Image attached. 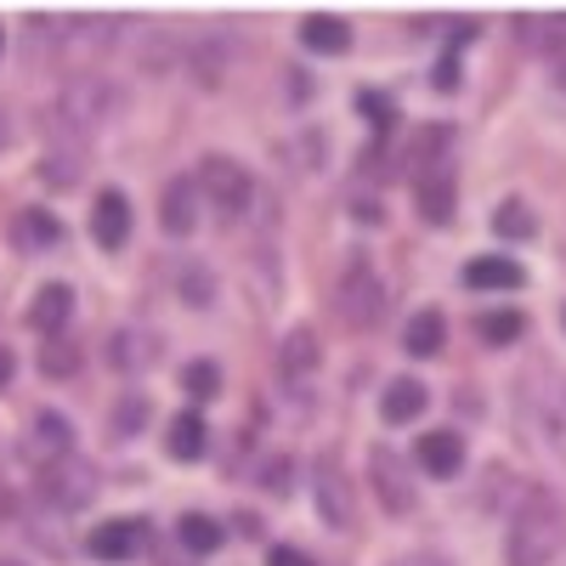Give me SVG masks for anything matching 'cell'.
I'll return each instance as SVG.
<instances>
[{
  "label": "cell",
  "instance_id": "cell-31",
  "mask_svg": "<svg viewBox=\"0 0 566 566\" xmlns=\"http://www.w3.org/2000/svg\"><path fill=\"white\" fill-rule=\"evenodd\" d=\"M363 108H368L374 130H391V125H397V103H386L380 91H363Z\"/></svg>",
  "mask_w": 566,
  "mask_h": 566
},
{
  "label": "cell",
  "instance_id": "cell-4",
  "mask_svg": "<svg viewBox=\"0 0 566 566\" xmlns=\"http://www.w3.org/2000/svg\"><path fill=\"white\" fill-rule=\"evenodd\" d=\"M199 193L221 210V216H239L244 205H250V193H255V187H250V176H244V165L239 159H227V154H210L205 165H199Z\"/></svg>",
  "mask_w": 566,
  "mask_h": 566
},
{
  "label": "cell",
  "instance_id": "cell-25",
  "mask_svg": "<svg viewBox=\"0 0 566 566\" xmlns=\"http://www.w3.org/2000/svg\"><path fill=\"white\" fill-rule=\"evenodd\" d=\"M515 40L533 45V52H555L566 40V18H515Z\"/></svg>",
  "mask_w": 566,
  "mask_h": 566
},
{
  "label": "cell",
  "instance_id": "cell-24",
  "mask_svg": "<svg viewBox=\"0 0 566 566\" xmlns=\"http://www.w3.org/2000/svg\"><path fill=\"white\" fill-rule=\"evenodd\" d=\"M181 544L193 549V555H216L221 544H227V527L216 522V515H181Z\"/></svg>",
  "mask_w": 566,
  "mask_h": 566
},
{
  "label": "cell",
  "instance_id": "cell-35",
  "mask_svg": "<svg viewBox=\"0 0 566 566\" xmlns=\"http://www.w3.org/2000/svg\"><path fill=\"white\" fill-rule=\"evenodd\" d=\"M12 368H18V363H12V352L0 346V386H12Z\"/></svg>",
  "mask_w": 566,
  "mask_h": 566
},
{
  "label": "cell",
  "instance_id": "cell-15",
  "mask_svg": "<svg viewBox=\"0 0 566 566\" xmlns=\"http://www.w3.org/2000/svg\"><path fill=\"white\" fill-rule=\"evenodd\" d=\"M142 544V522H103V527H91L85 549L97 555V560H130Z\"/></svg>",
  "mask_w": 566,
  "mask_h": 566
},
{
  "label": "cell",
  "instance_id": "cell-14",
  "mask_svg": "<svg viewBox=\"0 0 566 566\" xmlns=\"http://www.w3.org/2000/svg\"><path fill=\"white\" fill-rule=\"evenodd\" d=\"M205 448H210L205 419H199L193 408H181V413L165 424V453H170V459H181V464H193V459H205Z\"/></svg>",
  "mask_w": 566,
  "mask_h": 566
},
{
  "label": "cell",
  "instance_id": "cell-40",
  "mask_svg": "<svg viewBox=\"0 0 566 566\" xmlns=\"http://www.w3.org/2000/svg\"><path fill=\"white\" fill-rule=\"evenodd\" d=\"M0 566H23V560H0Z\"/></svg>",
  "mask_w": 566,
  "mask_h": 566
},
{
  "label": "cell",
  "instance_id": "cell-13",
  "mask_svg": "<svg viewBox=\"0 0 566 566\" xmlns=\"http://www.w3.org/2000/svg\"><path fill=\"white\" fill-rule=\"evenodd\" d=\"M522 266H515L510 255H476L464 266V283L470 290H482V295H510V290H522Z\"/></svg>",
  "mask_w": 566,
  "mask_h": 566
},
{
  "label": "cell",
  "instance_id": "cell-30",
  "mask_svg": "<svg viewBox=\"0 0 566 566\" xmlns=\"http://www.w3.org/2000/svg\"><path fill=\"white\" fill-rule=\"evenodd\" d=\"M142 419H148V402L130 391V397L114 408V437H136V431H142Z\"/></svg>",
  "mask_w": 566,
  "mask_h": 566
},
{
  "label": "cell",
  "instance_id": "cell-9",
  "mask_svg": "<svg viewBox=\"0 0 566 566\" xmlns=\"http://www.w3.org/2000/svg\"><path fill=\"white\" fill-rule=\"evenodd\" d=\"M193 221H199V181L193 176L165 181V193H159V227L170 232V239H187Z\"/></svg>",
  "mask_w": 566,
  "mask_h": 566
},
{
  "label": "cell",
  "instance_id": "cell-21",
  "mask_svg": "<svg viewBox=\"0 0 566 566\" xmlns=\"http://www.w3.org/2000/svg\"><path fill=\"white\" fill-rule=\"evenodd\" d=\"M424 402H431V391L419 380H391L386 397H380V413H386V424H413L424 413Z\"/></svg>",
  "mask_w": 566,
  "mask_h": 566
},
{
  "label": "cell",
  "instance_id": "cell-39",
  "mask_svg": "<svg viewBox=\"0 0 566 566\" xmlns=\"http://www.w3.org/2000/svg\"><path fill=\"white\" fill-rule=\"evenodd\" d=\"M0 52H7V29H0Z\"/></svg>",
  "mask_w": 566,
  "mask_h": 566
},
{
  "label": "cell",
  "instance_id": "cell-19",
  "mask_svg": "<svg viewBox=\"0 0 566 566\" xmlns=\"http://www.w3.org/2000/svg\"><path fill=\"white\" fill-rule=\"evenodd\" d=\"M12 239L29 250V255H45V250H57L63 244V221L57 216H45V210H23L12 221Z\"/></svg>",
  "mask_w": 566,
  "mask_h": 566
},
{
  "label": "cell",
  "instance_id": "cell-10",
  "mask_svg": "<svg viewBox=\"0 0 566 566\" xmlns=\"http://www.w3.org/2000/svg\"><path fill=\"white\" fill-rule=\"evenodd\" d=\"M413 459H419L424 476L448 482V476H459V470H464V437L459 431H424L419 448H413Z\"/></svg>",
  "mask_w": 566,
  "mask_h": 566
},
{
  "label": "cell",
  "instance_id": "cell-22",
  "mask_svg": "<svg viewBox=\"0 0 566 566\" xmlns=\"http://www.w3.org/2000/svg\"><path fill=\"white\" fill-rule=\"evenodd\" d=\"M40 176L52 181V187H74V181L85 176V154H80V142H63V148H45Z\"/></svg>",
  "mask_w": 566,
  "mask_h": 566
},
{
  "label": "cell",
  "instance_id": "cell-8",
  "mask_svg": "<svg viewBox=\"0 0 566 566\" xmlns=\"http://www.w3.org/2000/svg\"><path fill=\"white\" fill-rule=\"evenodd\" d=\"M368 470H374V493H380V504H386V510H397V515H408V510H413L408 464H402L391 448H374V453H368Z\"/></svg>",
  "mask_w": 566,
  "mask_h": 566
},
{
  "label": "cell",
  "instance_id": "cell-11",
  "mask_svg": "<svg viewBox=\"0 0 566 566\" xmlns=\"http://www.w3.org/2000/svg\"><path fill=\"white\" fill-rule=\"evenodd\" d=\"M91 239H97L103 250H125V239H130V199L119 193V187H108V193L91 205Z\"/></svg>",
  "mask_w": 566,
  "mask_h": 566
},
{
  "label": "cell",
  "instance_id": "cell-34",
  "mask_svg": "<svg viewBox=\"0 0 566 566\" xmlns=\"http://www.w3.org/2000/svg\"><path fill=\"white\" fill-rule=\"evenodd\" d=\"M266 470H272V476H266V488H272V493H290V459H272Z\"/></svg>",
  "mask_w": 566,
  "mask_h": 566
},
{
  "label": "cell",
  "instance_id": "cell-27",
  "mask_svg": "<svg viewBox=\"0 0 566 566\" xmlns=\"http://www.w3.org/2000/svg\"><path fill=\"white\" fill-rule=\"evenodd\" d=\"M493 232H499V239H533V232H538V216H533L522 199H504V205L493 210Z\"/></svg>",
  "mask_w": 566,
  "mask_h": 566
},
{
  "label": "cell",
  "instance_id": "cell-38",
  "mask_svg": "<svg viewBox=\"0 0 566 566\" xmlns=\"http://www.w3.org/2000/svg\"><path fill=\"white\" fill-rule=\"evenodd\" d=\"M0 515H7V488H0Z\"/></svg>",
  "mask_w": 566,
  "mask_h": 566
},
{
  "label": "cell",
  "instance_id": "cell-18",
  "mask_svg": "<svg viewBox=\"0 0 566 566\" xmlns=\"http://www.w3.org/2000/svg\"><path fill=\"white\" fill-rule=\"evenodd\" d=\"M317 357H323V346H317L312 328H290V335H283V346H277V368H283V380H306V374L317 368Z\"/></svg>",
  "mask_w": 566,
  "mask_h": 566
},
{
  "label": "cell",
  "instance_id": "cell-32",
  "mask_svg": "<svg viewBox=\"0 0 566 566\" xmlns=\"http://www.w3.org/2000/svg\"><path fill=\"white\" fill-rule=\"evenodd\" d=\"M181 295H187V306H210V295H216V283H205L199 272H187V277H181Z\"/></svg>",
  "mask_w": 566,
  "mask_h": 566
},
{
  "label": "cell",
  "instance_id": "cell-12",
  "mask_svg": "<svg viewBox=\"0 0 566 566\" xmlns=\"http://www.w3.org/2000/svg\"><path fill=\"white\" fill-rule=\"evenodd\" d=\"M69 317H74V290L69 283H40L34 301H29V328H40V335L52 340V335L69 328Z\"/></svg>",
  "mask_w": 566,
  "mask_h": 566
},
{
  "label": "cell",
  "instance_id": "cell-33",
  "mask_svg": "<svg viewBox=\"0 0 566 566\" xmlns=\"http://www.w3.org/2000/svg\"><path fill=\"white\" fill-rule=\"evenodd\" d=\"M266 566H312V555H306V549H295V544H272Z\"/></svg>",
  "mask_w": 566,
  "mask_h": 566
},
{
  "label": "cell",
  "instance_id": "cell-2",
  "mask_svg": "<svg viewBox=\"0 0 566 566\" xmlns=\"http://www.w3.org/2000/svg\"><path fill=\"white\" fill-rule=\"evenodd\" d=\"M119 91L108 85V80H97V74H80V80H69L63 85V97H57V130H69L74 142H85L91 130H97L108 114H119Z\"/></svg>",
  "mask_w": 566,
  "mask_h": 566
},
{
  "label": "cell",
  "instance_id": "cell-5",
  "mask_svg": "<svg viewBox=\"0 0 566 566\" xmlns=\"http://www.w3.org/2000/svg\"><path fill=\"white\" fill-rule=\"evenodd\" d=\"M69 453H74V424H69L57 408H40V413L29 419L23 459H29V464H40V470H52V464H63Z\"/></svg>",
  "mask_w": 566,
  "mask_h": 566
},
{
  "label": "cell",
  "instance_id": "cell-29",
  "mask_svg": "<svg viewBox=\"0 0 566 566\" xmlns=\"http://www.w3.org/2000/svg\"><path fill=\"white\" fill-rule=\"evenodd\" d=\"M181 386H187V397H199V402H205V397L221 391V368L199 357V363H187V368H181Z\"/></svg>",
  "mask_w": 566,
  "mask_h": 566
},
{
  "label": "cell",
  "instance_id": "cell-26",
  "mask_svg": "<svg viewBox=\"0 0 566 566\" xmlns=\"http://www.w3.org/2000/svg\"><path fill=\"white\" fill-rule=\"evenodd\" d=\"M476 335H482L488 346H510V340L527 335V317H522V312H482V317H476Z\"/></svg>",
  "mask_w": 566,
  "mask_h": 566
},
{
  "label": "cell",
  "instance_id": "cell-37",
  "mask_svg": "<svg viewBox=\"0 0 566 566\" xmlns=\"http://www.w3.org/2000/svg\"><path fill=\"white\" fill-rule=\"evenodd\" d=\"M12 142V119H7V108H0V148Z\"/></svg>",
  "mask_w": 566,
  "mask_h": 566
},
{
  "label": "cell",
  "instance_id": "cell-7",
  "mask_svg": "<svg viewBox=\"0 0 566 566\" xmlns=\"http://www.w3.org/2000/svg\"><path fill=\"white\" fill-rule=\"evenodd\" d=\"M312 493H317V515L323 527H352V488L340 476V459L335 453H317V476H312Z\"/></svg>",
  "mask_w": 566,
  "mask_h": 566
},
{
  "label": "cell",
  "instance_id": "cell-36",
  "mask_svg": "<svg viewBox=\"0 0 566 566\" xmlns=\"http://www.w3.org/2000/svg\"><path fill=\"white\" fill-rule=\"evenodd\" d=\"M397 566H448L442 555H408V560H397Z\"/></svg>",
  "mask_w": 566,
  "mask_h": 566
},
{
  "label": "cell",
  "instance_id": "cell-3",
  "mask_svg": "<svg viewBox=\"0 0 566 566\" xmlns=\"http://www.w3.org/2000/svg\"><path fill=\"white\" fill-rule=\"evenodd\" d=\"M386 283H380V272H374L368 261H352L346 266V277H340V295H335V306H340V317L352 323V328H374L386 317Z\"/></svg>",
  "mask_w": 566,
  "mask_h": 566
},
{
  "label": "cell",
  "instance_id": "cell-17",
  "mask_svg": "<svg viewBox=\"0 0 566 566\" xmlns=\"http://www.w3.org/2000/svg\"><path fill=\"white\" fill-rule=\"evenodd\" d=\"M442 340H448V317H442L437 306L413 312V317H408V328H402L408 357H437V352H442Z\"/></svg>",
  "mask_w": 566,
  "mask_h": 566
},
{
  "label": "cell",
  "instance_id": "cell-28",
  "mask_svg": "<svg viewBox=\"0 0 566 566\" xmlns=\"http://www.w3.org/2000/svg\"><path fill=\"white\" fill-rule=\"evenodd\" d=\"M40 368L52 374V380H69V374H80V346L63 340V335H52V340L40 346Z\"/></svg>",
  "mask_w": 566,
  "mask_h": 566
},
{
  "label": "cell",
  "instance_id": "cell-23",
  "mask_svg": "<svg viewBox=\"0 0 566 566\" xmlns=\"http://www.w3.org/2000/svg\"><path fill=\"white\" fill-rule=\"evenodd\" d=\"M419 216L431 221V227H448L453 221V176H442V181L419 176Z\"/></svg>",
  "mask_w": 566,
  "mask_h": 566
},
{
  "label": "cell",
  "instance_id": "cell-6",
  "mask_svg": "<svg viewBox=\"0 0 566 566\" xmlns=\"http://www.w3.org/2000/svg\"><path fill=\"white\" fill-rule=\"evenodd\" d=\"M40 493L45 499H52L57 510H85L91 499H97V470H91L85 459H63V464H52V470H45V476H40Z\"/></svg>",
  "mask_w": 566,
  "mask_h": 566
},
{
  "label": "cell",
  "instance_id": "cell-1",
  "mask_svg": "<svg viewBox=\"0 0 566 566\" xmlns=\"http://www.w3.org/2000/svg\"><path fill=\"white\" fill-rule=\"evenodd\" d=\"M566 544V510L555 493L533 488L510 522V566H549Z\"/></svg>",
  "mask_w": 566,
  "mask_h": 566
},
{
  "label": "cell",
  "instance_id": "cell-20",
  "mask_svg": "<svg viewBox=\"0 0 566 566\" xmlns=\"http://www.w3.org/2000/svg\"><path fill=\"white\" fill-rule=\"evenodd\" d=\"M154 335L148 328H114V340H108V363L114 368H125V374H136V368H148L154 363Z\"/></svg>",
  "mask_w": 566,
  "mask_h": 566
},
{
  "label": "cell",
  "instance_id": "cell-41",
  "mask_svg": "<svg viewBox=\"0 0 566 566\" xmlns=\"http://www.w3.org/2000/svg\"><path fill=\"white\" fill-rule=\"evenodd\" d=\"M560 323H566V312H560Z\"/></svg>",
  "mask_w": 566,
  "mask_h": 566
},
{
  "label": "cell",
  "instance_id": "cell-16",
  "mask_svg": "<svg viewBox=\"0 0 566 566\" xmlns=\"http://www.w3.org/2000/svg\"><path fill=\"white\" fill-rule=\"evenodd\" d=\"M301 45H306V52H317V57H340L346 45H352V23H346V18L317 12V18H306V23H301Z\"/></svg>",
  "mask_w": 566,
  "mask_h": 566
}]
</instances>
